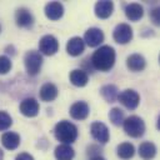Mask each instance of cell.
<instances>
[{"label": "cell", "mask_w": 160, "mask_h": 160, "mask_svg": "<svg viewBox=\"0 0 160 160\" xmlns=\"http://www.w3.org/2000/svg\"><path fill=\"white\" fill-rule=\"evenodd\" d=\"M115 58V50L109 45H104L94 51L91 56V62L95 69L100 71H108L114 66Z\"/></svg>", "instance_id": "obj_1"}, {"label": "cell", "mask_w": 160, "mask_h": 160, "mask_svg": "<svg viewBox=\"0 0 160 160\" xmlns=\"http://www.w3.org/2000/svg\"><path fill=\"white\" fill-rule=\"evenodd\" d=\"M55 136L62 144H71L78 138V128L66 120H62L55 125Z\"/></svg>", "instance_id": "obj_2"}, {"label": "cell", "mask_w": 160, "mask_h": 160, "mask_svg": "<svg viewBox=\"0 0 160 160\" xmlns=\"http://www.w3.org/2000/svg\"><path fill=\"white\" fill-rule=\"evenodd\" d=\"M125 132L131 138H140L145 132V122L141 118L136 115H131L126 119H124L122 122Z\"/></svg>", "instance_id": "obj_3"}, {"label": "cell", "mask_w": 160, "mask_h": 160, "mask_svg": "<svg viewBox=\"0 0 160 160\" xmlns=\"http://www.w3.org/2000/svg\"><path fill=\"white\" fill-rule=\"evenodd\" d=\"M24 64H25V69L28 71L29 75L34 76L36 74H39L41 65H42V56L39 51L36 50H30L25 54L24 56Z\"/></svg>", "instance_id": "obj_4"}, {"label": "cell", "mask_w": 160, "mask_h": 160, "mask_svg": "<svg viewBox=\"0 0 160 160\" xmlns=\"http://www.w3.org/2000/svg\"><path fill=\"white\" fill-rule=\"evenodd\" d=\"M118 99H119V101H120L126 109H129V110L136 109L138 105H139V101H140L139 94H138L135 90H132V89H126V90H124L121 94L118 95Z\"/></svg>", "instance_id": "obj_5"}, {"label": "cell", "mask_w": 160, "mask_h": 160, "mask_svg": "<svg viewBox=\"0 0 160 160\" xmlns=\"http://www.w3.org/2000/svg\"><path fill=\"white\" fill-rule=\"evenodd\" d=\"M112 38L119 44H128L132 39V29L128 24H119L112 32Z\"/></svg>", "instance_id": "obj_6"}, {"label": "cell", "mask_w": 160, "mask_h": 160, "mask_svg": "<svg viewBox=\"0 0 160 160\" xmlns=\"http://www.w3.org/2000/svg\"><path fill=\"white\" fill-rule=\"evenodd\" d=\"M39 49L45 55H54L59 50V41L52 35H45L39 41Z\"/></svg>", "instance_id": "obj_7"}, {"label": "cell", "mask_w": 160, "mask_h": 160, "mask_svg": "<svg viewBox=\"0 0 160 160\" xmlns=\"http://www.w3.org/2000/svg\"><path fill=\"white\" fill-rule=\"evenodd\" d=\"M91 135L95 140H98L101 144H105L109 141L110 134H109V129L106 128L105 124L100 122V121H95L91 124Z\"/></svg>", "instance_id": "obj_8"}, {"label": "cell", "mask_w": 160, "mask_h": 160, "mask_svg": "<svg viewBox=\"0 0 160 160\" xmlns=\"http://www.w3.org/2000/svg\"><path fill=\"white\" fill-rule=\"evenodd\" d=\"M104 41V34L100 29L98 28H90L85 31L84 35V42H86L89 46L95 48L98 45H100Z\"/></svg>", "instance_id": "obj_9"}, {"label": "cell", "mask_w": 160, "mask_h": 160, "mask_svg": "<svg viewBox=\"0 0 160 160\" xmlns=\"http://www.w3.org/2000/svg\"><path fill=\"white\" fill-rule=\"evenodd\" d=\"M20 111L22 115H25L28 118H34L39 114V102L32 98H28L21 101Z\"/></svg>", "instance_id": "obj_10"}, {"label": "cell", "mask_w": 160, "mask_h": 160, "mask_svg": "<svg viewBox=\"0 0 160 160\" xmlns=\"http://www.w3.org/2000/svg\"><path fill=\"white\" fill-rule=\"evenodd\" d=\"M90 112L89 105L85 101H76L70 108V115L76 120H84Z\"/></svg>", "instance_id": "obj_11"}, {"label": "cell", "mask_w": 160, "mask_h": 160, "mask_svg": "<svg viewBox=\"0 0 160 160\" xmlns=\"http://www.w3.org/2000/svg\"><path fill=\"white\" fill-rule=\"evenodd\" d=\"M15 19H16V24L20 28H30L34 24V18L31 12L25 8H20L16 10Z\"/></svg>", "instance_id": "obj_12"}, {"label": "cell", "mask_w": 160, "mask_h": 160, "mask_svg": "<svg viewBox=\"0 0 160 160\" xmlns=\"http://www.w3.org/2000/svg\"><path fill=\"white\" fill-rule=\"evenodd\" d=\"M85 49V42L81 38L74 36L71 38L66 44V51L71 56H79Z\"/></svg>", "instance_id": "obj_13"}, {"label": "cell", "mask_w": 160, "mask_h": 160, "mask_svg": "<svg viewBox=\"0 0 160 160\" xmlns=\"http://www.w3.org/2000/svg\"><path fill=\"white\" fill-rule=\"evenodd\" d=\"M114 10V4L109 0H101L95 4V15L100 19H108Z\"/></svg>", "instance_id": "obj_14"}, {"label": "cell", "mask_w": 160, "mask_h": 160, "mask_svg": "<svg viewBox=\"0 0 160 160\" xmlns=\"http://www.w3.org/2000/svg\"><path fill=\"white\" fill-rule=\"evenodd\" d=\"M64 14V6L59 1H51L45 6V15L50 20H58Z\"/></svg>", "instance_id": "obj_15"}, {"label": "cell", "mask_w": 160, "mask_h": 160, "mask_svg": "<svg viewBox=\"0 0 160 160\" xmlns=\"http://www.w3.org/2000/svg\"><path fill=\"white\" fill-rule=\"evenodd\" d=\"M125 15H126V18L130 21H138V20H140L142 18L144 9H142L141 5H139L136 2H132V4L126 5V8H125Z\"/></svg>", "instance_id": "obj_16"}, {"label": "cell", "mask_w": 160, "mask_h": 160, "mask_svg": "<svg viewBox=\"0 0 160 160\" xmlns=\"http://www.w3.org/2000/svg\"><path fill=\"white\" fill-rule=\"evenodd\" d=\"M126 65H128V68L131 71H141V70H144V68L146 65V61H145V59H144L142 55H140V54H132V55H130L128 58Z\"/></svg>", "instance_id": "obj_17"}, {"label": "cell", "mask_w": 160, "mask_h": 160, "mask_svg": "<svg viewBox=\"0 0 160 160\" xmlns=\"http://www.w3.org/2000/svg\"><path fill=\"white\" fill-rule=\"evenodd\" d=\"M58 88L51 84V82H46L41 86L40 89V99L44 101H52L56 99L58 96Z\"/></svg>", "instance_id": "obj_18"}, {"label": "cell", "mask_w": 160, "mask_h": 160, "mask_svg": "<svg viewBox=\"0 0 160 160\" xmlns=\"http://www.w3.org/2000/svg\"><path fill=\"white\" fill-rule=\"evenodd\" d=\"M1 142L2 145L9 149V150H15L19 145H20V136L16 132L12 131H8L1 136Z\"/></svg>", "instance_id": "obj_19"}, {"label": "cell", "mask_w": 160, "mask_h": 160, "mask_svg": "<svg viewBox=\"0 0 160 160\" xmlns=\"http://www.w3.org/2000/svg\"><path fill=\"white\" fill-rule=\"evenodd\" d=\"M75 152L69 144H60L55 148V158L58 160H72Z\"/></svg>", "instance_id": "obj_20"}, {"label": "cell", "mask_w": 160, "mask_h": 160, "mask_svg": "<svg viewBox=\"0 0 160 160\" xmlns=\"http://www.w3.org/2000/svg\"><path fill=\"white\" fill-rule=\"evenodd\" d=\"M70 81H71L72 85L81 88V86H85L88 84L89 76H88V74L85 71H82L80 69H75V70H72L70 72Z\"/></svg>", "instance_id": "obj_21"}, {"label": "cell", "mask_w": 160, "mask_h": 160, "mask_svg": "<svg viewBox=\"0 0 160 160\" xmlns=\"http://www.w3.org/2000/svg\"><path fill=\"white\" fill-rule=\"evenodd\" d=\"M139 155L144 160H151L156 155V146L150 141H144L139 146Z\"/></svg>", "instance_id": "obj_22"}, {"label": "cell", "mask_w": 160, "mask_h": 160, "mask_svg": "<svg viewBox=\"0 0 160 160\" xmlns=\"http://www.w3.org/2000/svg\"><path fill=\"white\" fill-rule=\"evenodd\" d=\"M100 94L101 96L108 101V102H114L116 99H118V95H119V91H118V88L115 85H104L101 89H100Z\"/></svg>", "instance_id": "obj_23"}, {"label": "cell", "mask_w": 160, "mask_h": 160, "mask_svg": "<svg viewBox=\"0 0 160 160\" xmlns=\"http://www.w3.org/2000/svg\"><path fill=\"white\" fill-rule=\"evenodd\" d=\"M134 154H135V148L130 142H121L118 146V155H119V158H121L124 160L132 158Z\"/></svg>", "instance_id": "obj_24"}, {"label": "cell", "mask_w": 160, "mask_h": 160, "mask_svg": "<svg viewBox=\"0 0 160 160\" xmlns=\"http://www.w3.org/2000/svg\"><path fill=\"white\" fill-rule=\"evenodd\" d=\"M109 119L114 125H121L124 122V112L119 108H112L109 112Z\"/></svg>", "instance_id": "obj_25"}, {"label": "cell", "mask_w": 160, "mask_h": 160, "mask_svg": "<svg viewBox=\"0 0 160 160\" xmlns=\"http://www.w3.org/2000/svg\"><path fill=\"white\" fill-rule=\"evenodd\" d=\"M11 124H12L11 116L5 111H0V131L9 129Z\"/></svg>", "instance_id": "obj_26"}, {"label": "cell", "mask_w": 160, "mask_h": 160, "mask_svg": "<svg viewBox=\"0 0 160 160\" xmlns=\"http://www.w3.org/2000/svg\"><path fill=\"white\" fill-rule=\"evenodd\" d=\"M11 69V60L5 56V55H1L0 56V74H6L9 72Z\"/></svg>", "instance_id": "obj_27"}, {"label": "cell", "mask_w": 160, "mask_h": 160, "mask_svg": "<svg viewBox=\"0 0 160 160\" xmlns=\"http://www.w3.org/2000/svg\"><path fill=\"white\" fill-rule=\"evenodd\" d=\"M151 19H152V21H154L155 25H159L160 24V10H159V8H155L151 11Z\"/></svg>", "instance_id": "obj_28"}, {"label": "cell", "mask_w": 160, "mask_h": 160, "mask_svg": "<svg viewBox=\"0 0 160 160\" xmlns=\"http://www.w3.org/2000/svg\"><path fill=\"white\" fill-rule=\"evenodd\" d=\"M15 160H34V158L28 152H21L15 158Z\"/></svg>", "instance_id": "obj_29"}, {"label": "cell", "mask_w": 160, "mask_h": 160, "mask_svg": "<svg viewBox=\"0 0 160 160\" xmlns=\"http://www.w3.org/2000/svg\"><path fill=\"white\" fill-rule=\"evenodd\" d=\"M91 160H105V159H104L102 156H100V155H99V156H95V158H91Z\"/></svg>", "instance_id": "obj_30"}, {"label": "cell", "mask_w": 160, "mask_h": 160, "mask_svg": "<svg viewBox=\"0 0 160 160\" xmlns=\"http://www.w3.org/2000/svg\"><path fill=\"white\" fill-rule=\"evenodd\" d=\"M2 158H4V152H2V150L0 149V160H2Z\"/></svg>", "instance_id": "obj_31"}, {"label": "cell", "mask_w": 160, "mask_h": 160, "mask_svg": "<svg viewBox=\"0 0 160 160\" xmlns=\"http://www.w3.org/2000/svg\"><path fill=\"white\" fill-rule=\"evenodd\" d=\"M0 31H1V26H0Z\"/></svg>", "instance_id": "obj_32"}]
</instances>
